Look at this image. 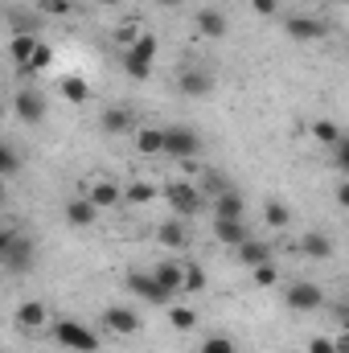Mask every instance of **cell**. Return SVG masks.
<instances>
[{"label": "cell", "instance_id": "6da1fadb", "mask_svg": "<svg viewBox=\"0 0 349 353\" xmlns=\"http://www.w3.org/2000/svg\"><path fill=\"white\" fill-rule=\"evenodd\" d=\"M0 263H4L8 275H25L29 267L37 263L33 239H25V234H17V230H4V234H0Z\"/></svg>", "mask_w": 349, "mask_h": 353}, {"label": "cell", "instance_id": "7a4b0ae2", "mask_svg": "<svg viewBox=\"0 0 349 353\" xmlns=\"http://www.w3.org/2000/svg\"><path fill=\"white\" fill-rule=\"evenodd\" d=\"M54 341L66 345V350H74V353H99V337L90 333L83 321H66V316H62V321L54 325Z\"/></svg>", "mask_w": 349, "mask_h": 353}, {"label": "cell", "instance_id": "3957f363", "mask_svg": "<svg viewBox=\"0 0 349 353\" xmlns=\"http://www.w3.org/2000/svg\"><path fill=\"white\" fill-rule=\"evenodd\" d=\"M161 197L177 210V218H193V214H201V210H206L201 189H193V185H185V181H169V185L161 189Z\"/></svg>", "mask_w": 349, "mask_h": 353}, {"label": "cell", "instance_id": "277c9868", "mask_svg": "<svg viewBox=\"0 0 349 353\" xmlns=\"http://www.w3.org/2000/svg\"><path fill=\"white\" fill-rule=\"evenodd\" d=\"M152 58H157V37H152V33H140L136 46H132L128 58H123V70H128L136 83H144V79L152 74Z\"/></svg>", "mask_w": 349, "mask_h": 353}, {"label": "cell", "instance_id": "5b68a950", "mask_svg": "<svg viewBox=\"0 0 349 353\" xmlns=\"http://www.w3.org/2000/svg\"><path fill=\"white\" fill-rule=\"evenodd\" d=\"M123 283H128V292H132V296H140V300H148V304H169V296H173V292L152 275V271H128V279H123Z\"/></svg>", "mask_w": 349, "mask_h": 353}, {"label": "cell", "instance_id": "8992f818", "mask_svg": "<svg viewBox=\"0 0 349 353\" xmlns=\"http://www.w3.org/2000/svg\"><path fill=\"white\" fill-rule=\"evenodd\" d=\"M197 152H201V136L193 128H165V157L197 161Z\"/></svg>", "mask_w": 349, "mask_h": 353}, {"label": "cell", "instance_id": "52a82bcc", "mask_svg": "<svg viewBox=\"0 0 349 353\" xmlns=\"http://www.w3.org/2000/svg\"><path fill=\"white\" fill-rule=\"evenodd\" d=\"M283 300H288L292 312H317V308H325V292H321L312 279H296V283L283 292Z\"/></svg>", "mask_w": 349, "mask_h": 353}, {"label": "cell", "instance_id": "ba28073f", "mask_svg": "<svg viewBox=\"0 0 349 353\" xmlns=\"http://www.w3.org/2000/svg\"><path fill=\"white\" fill-rule=\"evenodd\" d=\"M12 111H17L21 123H41V119H46V94H41V90H29V87L17 90Z\"/></svg>", "mask_w": 349, "mask_h": 353}, {"label": "cell", "instance_id": "9c48e42d", "mask_svg": "<svg viewBox=\"0 0 349 353\" xmlns=\"http://www.w3.org/2000/svg\"><path fill=\"white\" fill-rule=\"evenodd\" d=\"M103 325H107L111 333H119V337H132V333L140 329V316H136V308H128V304H111V308H103Z\"/></svg>", "mask_w": 349, "mask_h": 353}, {"label": "cell", "instance_id": "30bf717a", "mask_svg": "<svg viewBox=\"0 0 349 353\" xmlns=\"http://www.w3.org/2000/svg\"><path fill=\"white\" fill-rule=\"evenodd\" d=\"M283 29H288L292 41H321V37H329V25L317 21V17H288Z\"/></svg>", "mask_w": 349, "mask_h": 353}, {"label": "cell", "instance_id": "8fae6325", "mask_svg": "<svg viewBox=\"0 0 349 353\" xmlns=\"http://www.w3.org/2000/svg\"><path fill=\"white\" fill-rule=\"evenodd\" d=\"M214 234H218V243H226L235 251L251 239V230L243 226V218H214Z\"/></svg>", "mask_w": 349, "mask_h": 353}, {"label": "cell", "instance_id": "7c38bea8", "mask_svg": "<svg viewBox=\"0 0 349 353\" xmlns=\"http://www.w3.org/2000/svg\"><path fill=\"white\" fill-rule=\"evenodd\" d=\"M193 25H197L201 37H226V29H230L218 8H197V12H193Z\"/></svg>", "mask_w": 349, "mask_h": 353}, {"label": "cell", "instance_id": "4fadbf2b", "mask_svg": "<svg viewBox=\"0 0 349 353\" xmlns=\"http://www.w3.org/2000/svg\"><path fill=\"white\" fill-rule=\"evenodd\" d=\"M99 123H103V132H107V136H123V132H132L136 111H132V107H107Z\"/></svg>", "mask_w": 349, "mask_h": 353}, {"label": "cell", "instance_id": "5bb4252c", "mask_svg": "<svg viewBox=\"0 0 349 353\" xmlns=\"http://www.w3.org/2000/svg\"><path fill=\"white\" fill-rule=\"evenodd\" d=\"M177 87H181V94H189V99H201V94H210V87H214V79H210L206 70H181Z\"/></svg>", "mask_w": 349, "mask_h": 353}, {"label": "cell", "instance_id": "9a60e30c", "mask_svg": "<svg viewBox=\"0 0 349 353\" xmlns=\"http://www.w3.org/2000/svg\"><path fill=\"white\" fill-rule=\"evenodd\" d=\"M94 218H99V205H94L90 197H70V201H66V222H70V226H90Z\"/></svg>", "mask_w": 349, "mask_h": 353}, {"label": "cell", "instance_id": "2e32d148", "mask_svg": "<svg viewBox=\"0 0 349 353\" xmlns=\"http://www.w3.org/2000/svg\"><path fill=\"white\" fill-rule=\"evenodd\" d=\"M157 239H161L165 247H173V251L189 247V230H185V218H165V222H161V230H157Z\"/></svg>", "mask_w": 349, "mask_h": 353}, {"label": "cell", "instance_id": "e0dca14e", "mask_svg": "<svg viewBox=\"0 0 349 353\" xmlns=\"http://www.w3.org/2000/svg\"><path fill=\"white\" fill-rule=\"evenodd\" d=\"M243 210H247V201H243V193H239V189H230V193L214 197V218H243Z\"/></svg>", "mask_w": 349, "mask_h": 353}, {"label": "cell", "instance_id": "ac0fdd59", "mask_svg": "<svg viewBox=\"0 0 349 353\" xmlns=\"http://www.w3.org/2000/svg\"><path fill=\"white\" fill-rule=\"evenodd\" d=\"M136 148H140L144 157L165 152V128H140V132H136Z\"/></svg>", "mask_w": 349, "mask_h": 353}, {"label": "cell", "instance_id": "d6986e66", "mask_svg": "<svg viewBox=\"0 0 349 353\" xmlns=\"http://www.w3.org/2000/svg\"><path fill=\"white\" fill-rule=\"evenodd\" d=\"M300 251H304L308 259H329V255H333V243H329L321 230H312V234L300 239Z\"/></svg>", "mask_w": 349, "mask_h": 353}, {"label": "cell", "instance_id": "ffe728a7", "mask_svg": "<svg viewBox=\"0 0 349 353\" xmlns=\"http://www.w3.org/2000/svg\"><path fill=\"white\" fill-rule=\"evenodd\" d=\"M239 259H243L247 267L271 263V243H255V239H247V243L239 247Z\"/></svg>", "mask_w": 349, "mask_h": 353}, {"label": "cell", "instance_id": "44dd1931", "mask_svg": "<svg viewBox=\"0 0 349 353\" xmlns=\"http://www.w3.org/2000/svg\"><path fill=\"white\" fill-rule=\"evenodd\" d=\"M119 197H123V193H119V185H111V181H94V185H90V201H94L99 210H111Z\"/></svg>", "mask_w": 349, "mask_h": 353}, {"label": "cell", "instance_id": "7402d4cb", "mask_svg": "<svg viewBox=\"0 0 349 353\" xmlns=\"http://www.w3.org/2000/svg\"><path fill=\"white\" fill-rule=\"evenodd\" d=\"M152 275H157L169 292H181V288H185V267H181V263H169V259H165V263H157Z\"/></svg>", "mask_w": 349, "mask_h": 353}, {"label": "cell", "instance_id": "603a6c76", "mask_svg": "<svg viewBox=\"0 0 349 353\" xmlns=\"http://www.w3.org/2000/svg\"><path fill=\"white\" fill-rule=\"evenodd\" d=\"M50 62H54V50H50V46H37V54H33L29 62H21V66H17V74H21V79H33V74H37V70H46Z\"/></svg>", "mask_w": 349, "mask_h": 353}, {"label": "cell", "instance_id": "cb8c5ba5", "mask_svg": "<svg viewBox=\"0 0 349 353\" xmlns=\"http://www.w3.org/2000/svg\"><path fill=\"white\" fill-rule=\"evenodd\" d=\"M17 325H21V329H41V325H46V304H37V300L21 304V312H17Z\"/></svg>", "mask_w": 349, "mask_h": 353}, {"label": "cell", "instance_id": "d4e9b609", "mask_svg": "<svg viewBox=\"0 0 349 353\" xmlns=\"http://www.w3.org/2000/svg\"><path fill=\"white\" fill-rule=\"evenodd\" d=\"M8 21H12V37H37V29H41V17L37 12L33 17L29 12H12Z\"/></svg>", "mask_w": 349, "mask_h": 353}, {"label": "cell", "instance_id": "484cf974", "mask_svg": "<svg viewBox=\"0 0 349 353\" xmlns=\"http://www.w3.org/2000/svg\"><path fill=\"white\" fill-rule=\"evenodd\" d=\"M263 222L275 226V230H283V226L292 222V210H288L283 201H267V205H263Z\"/></svg>", "mask_w": 349, "mask_h": 353}, {"label": "cell", "instance_id": "4316f807", "mask_svg": "<svg viewBox=\"0 0 349 353\" xmlns=\"http://www.w3.org/2000/svg\"><path fill=\"white\" fill-rule=\"evenodd\" d=\"M312 136H317L321 144H333V148L346 140V132H341L337 123H329V119H317V123H312Z\"/></svg>", "mask_w": 349, "mask_h": 353}, {"label": "cell", "instance_id": "83f0119b", "mask_svg": "<svg viewBox=\"0 0 349 353\" xmlns=\"http://www.w3.org/2000/svg\"><path fill=\"white\" fill-rule=\"evenodd\" d=\"M62 94H66L70 103H87V99H90V87L79 79V74H66V79H62Z\"/></svg>", "mask_w": 349, "mask_h": 353}, {"label": "cell", "instance_id": "f1b7e54d", "mask_svg": "<svg viewBox=\"0 0 349 353\" xmlns=\"http://www.w3.org/2000/svg\"><path fill=\"white\" fill-rule=\"evenodd\" d=\"M123 197H128L132 205H148V201H152V197H161V193H157L148 181H136V185H128V189H123Z\"/></svg>", "mask_w": 349, "mask_h": 353}, {"label": "cell", "instance_id": "f546056e", "mask_svg": "<svg viewBox=\"0 0 349 353\" xmlns=\"http://www.w3.org/2000/svg\"><path fill=\"white\" fill-rule=\"evenodd\" d=\"M37 46H41L37 37H12V46H8V50H12V58H17V66H21V62H29V58L37 54Z\"/></svg>", "mask_w": 349, "mask_h": 353}, {"label": "cell", "instance_id": "4dcf8cb0", "mask_svg": "<svg viewBox=\"0 0 349 353\" xmlns=\"http://www.w3.org/2000/svg\"><path fill=\"white\" fill-rule=\"evenodd\" d=\"M0 173H4V176L21 173V157H17V148H12V144H0Z\"/></svg>", "mask_w": 349, "mask_h": 353}, {"label": "cell", "instance_id": "1f68e13d", "mask_svg": "<svg viewBox=\"0 0 349 353\" xmlns=\"http://www.w3.org/2000/svg\"><path fill=\"white\" fill-rule=\"evenodd\" d=\"M169 321H173L177 333H189V329H197V312H193V308H173V312H169Z\"/></svg>", "mask_w": 349, "mask_h": 353}, {"label": "cell", "instance_id": "d6a6232c", "mask_svg": "<svg viewBox=\"0 0 349 353\" xmlns=\"http://www.w3.org/2000/svg\"><path fill=\"white\" fill-rule=\"evenodd\" d=\"M251 279H255L259 288H271V283L279 279V271H275V263H259V267H251Z\"/></svg>", "mask_w": 349, "mask_h": 353}, {"label": "cell", "instance_id": "836d02e7", "mask_svg": "<svg viewBox=\"0 0 349 353\" xmlns=\"http://www.w3.org/2000/svg\"><path fill=\"white\" fill-rule=\"evenodd\" d=\"M201 185H206V193H214V197L230 193V181H226L222 173H206V176H201Z\"/></svg>", "mask_w": 349, "mask_h": 353}, {"label": "cell", "instance_id": "e575fe53", "mask_svg": "<svg viewBox=\"0 0 349 353\" xmlns=\"http://www.w3.org/2000/svg\"><path fill=\"white\" fill-rule=\"evenodd\" d=\"M201 288H206V271L197 263H189L185 267V292H201Z\"/></svg>", "mask_w": 349, "mask_h": 353}, {"label": "cell", "instance_id": "d590c367", "mask_svg": "<svg viewBox=\"0 0 349 353\" xmlns=\"http://www.w3.org/2000/svg\"><path fill=\"white\" fill-rule=\"evenodd\" d=\"M33 8H37V12H74L70 0H33Z\"/></svg>", "mask_w": 349, "mask_h": 353}, {"label": "cell", "instance_id": "8d00e7d4", "mask_svg": "<svg viewBox=\"0 0 349 353\" xmlns=\"http://www.w3.org/2000/svg\"><path fill=\"white\" fill-rule=\"evenodd\" d=\"M201 353H235V341H230V337H222V333H218V337H210V341H206V345H201Z\"/></svg>", "mask_w": 349, "mask_h": 353}, {"label": "cell", "instance_id": "74e56055", "mask_svg": "<svg viewBox=\"0 0 349 353\" xmlns=\"http://www.w3.org/2000/svg\"><path fill=\"white\" fill-rule=\"evenodd\" d=\"M308 353H337V341H329V337H312V341H308Z\"/></svg>", "mask_w": 349, "mask_h": 353}, {"label": "cell", "instance_id": "f35d334b", "mask_svg": "<svg viewBox=\"0 0 349 353\" xmlns=\"http://www.w3.org/2000/svg\"><path fill=\"white\" fill-rule=\"evenodd\" d=\"M333 152H337V165H341V169L349 173V136L341 140V144H337V148H333Z\"/></svg>", "mask_w": 349, "mask_h": 353}, {"label": "cell", "instance_id": "ab89813d", "mask_svg": "<svg viewBox=\"0 0 349 353\" xmlns=\"http://www.w3.org/2000/svg\"><path fill=\"white\" fill-rule=\"evenodd\" d=\"M275 8H279V0H255V12L259 17H275Z\"/></svg>", "mask_w": 349, "mask_h": 353}, {"label": "cell", "instance_id": "60d3db41", "mask_svg": "<svg viewBox=\"0 0 349 353\" xmlns=\"http://www.w3.org/2000/svg\"><path fill=\"white\" fill-rule=\"evenodd\" d=\"M333 316H337V321L349 329V304H337V308H333Z\"/></svg>", "mask_w": 349, "mask_h": 353}, {"label": "cell", "instance_id": "b9f144b4", "mask_svg": "<svg viewBox=\"0 0 349 353\" xmlns=\"http://www.w3.org/2000/svg\"><path fill=\"white\" fill-rule=\"evenodd\" d=\"M337 201L349 210V181H341V185H337Z\"/></svg>", "mask_w": 349, "mask_h": 353}, {"label": "cell", "instance_id": "7bdbcfd3", "mask_svg": "<svg viewBox=\"0 0 349 353\" xmlns=\"http://www.w3.org/2000/svg\"><path fill=\"white\" fill-rule=\"evenodd\" d=\"M337 353H349V329L341 333V337H337Z\"/></svg>", "mask_w": 349, "mask_h": 353}, {"label": "cell", "instance_id": "ee69618b", "mask_svg": "<svg viewBox=\"0 0 349 353\" xmlns=\"http://www.w3.org/2000/svg\"><path fill=\"white\" fill-rule=\"evenodd\" d=\"M157 4H165V8H177V4H181V0H157Z\"/></svg>", "mask_w": 349, "mask_h": 353}, {"label": "cell", "instance_id": "f6af8a7d", "mask_svg": "<svg viewBox=\"0 0 349 353\" xmlns=\"http://www.w3.org/2000/svg\"><path fill=\"white\" fill-rule=\"evenodd\" d=\"M94 4H119V0H94Z\"/></svg>", "mask_w": 349, "mask_h": 353}]
</instances>
